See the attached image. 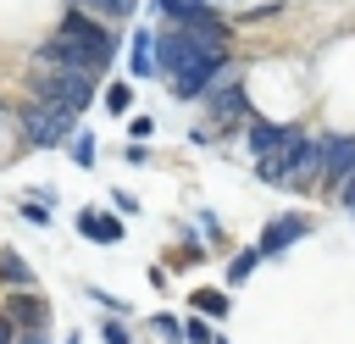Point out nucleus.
<instances>
[{"instance_id": "b1692460", "label": "nucleus", "mask_w": 355, "mask_h": 344, "mask_svg": "<svg viewBox=\"0 0 355 344\" xmlns=\"http://www.w3.org/2000/svg\"><path fill=\"white\" fill-rule=\"evenodd\" d=\"M0 344H17V322H11L6 311H0Z\"/></svg>"}, {"instance_id": "6e6552de", "label": "nucleus", "mask_w": 355, "mask_h": 344, "mask_svg": "<svg viewBox=\"0 0 355 344\" xmlns=\"http://www.w3.org/2000/svg\"><path fill=\"white\" fill-rule=\"evenodd\" d=\"M0 311H6L17 327H50V300H44L39 289H11Z\"/></svg>"}, {"instance_id": "f03ea898", "label": "nucleus", "mask_w": 355, "mask_h": 344, "mask_svg": "<svg viewBox=\"0 0 355 344\" xmlns=\"http://www.w3.org/2000/svg\"><path fill=\"white\" fill-rule=\"evenodd\" d=\"M55 33H67V39L83 50V61H89L100 78L111 72V61H116V50H122V33H116V22H105V17L83 11V6H67V11H61V22H55Z\"/></svg>"}, {"instance_id": "6ab92c4d", "label": "nucleus", "mask_w": 355, "mask_h": 344, "mask_svg": "<svg viewBox=\"0 0 355 344\" xmlns=\"http://www.w3.org/2000/svg\"><path fill=\"white\" fill-rule=\"evenodd\" d=\"M183 344H216V333H211V327L194 316V322H183Z\"/></svg>"}, {"instance_id": "4be33fe9", "label": "nucleus", "mask_w": 355, "mask_h": 344, "mask_svg": "<svg viewBox=\"0 0 355 344\" xmlns=\"http://www.w3.org/2000/svg\"><path fill=\"white\" fill-rule=\"evenodd\" d=\"M17 344H50V327H17Z\"/></svg>"}, {"instance_id": "2eb2a0df", "label": "nucleus", "mask_w": 355, "mask_h": 344, "mask_svg": "<svg viewBox=\"0 0 355 344\" xmlns=\"http://www.w3.org/2000/svg\"><path fill=\"white\" fill-rule=\"evenodd\" d=\"M227 305H233V300H227V289H194V311H205V316H216V322H222V316H227Z\"/></svg>"}, {"instance_id": "0eeeda50", "label": "nucleus", "mask_w": 355, "mask_h": 344, "mask_svg": "<svg viewBox=\"0 0 355 344\" xmlns=\"http://www.w3.org/2000/svg\"><path fill=\"white\" fill-rule=\"evenodd\" d=\"M322 155H327V178L322 194H333L349 172H355V133H322Z\"/></svg>"}, {"instance_id": "ddd939ff", "label": "nucleus", "mask_w": 355, "mask_h": 344, "mask_svg": "<svg viewBox=\"0 0 355 344\" xmlns=\"http://www.w3.org/2000/svg\"><path fill=\"white\" fill-rule=\"evenodd\" d=\"M100 105H105L111 117H128V105H133V83H128V78H111L105 94H100Z\"/></svg>"}, {"instance_id": "423d86ee", "label": "nucleus", "mask_w": 355, "mask_h": 344, "mask_svg": "<svg viewBox=\"0 0 355 344\" xmlns=\"http://www.w3.org/2000/svg\"><path fill=\"white\" fill-rule=\"evenodd\" d=\"M322 178H327V155H322V133H316V139L300 144V155H294V166H288V189L322 194Z\"/></svg>"}, {"instance_id": "393cba45", "label": "nucleus", "mask_w": 355, "mask_h": 344, "mask_svg": "<svg viewBox=\"0 0 355 344\" xmlns=\"http://www.w3.org/2000/svg\"><path fill=\"white\" fill-rule=\"evenodd\" d=\"M67 6H83V0H67Z\"/></svg>"}, {"instance_id": "c85d7f7f", "label": "nucleus", "mask_w": 355, "mask_h": 344, "mask_svg": "<svg viewBox=\"0 0 355 344\" xmlns=\"http://www.w3.org/2000/svg\"><path fill=\"white\" fill-rule=\"evenodd\" d=\"M349 216H355V211H349Z\"/></svg>"}, {"instance_id": "20e7f679", "label": "nucleus", "mask_w": 355, "mask_h": 344, "mask_svg": "<svg viewBox=\"0 0 355 344\" xmlns=\"http://www.w3.org/2000/svg\"><path fill=\"white\" fill-rule=\"evenodd\" d=\"M200 111H205V128L222 139V133H244L250 122H255V111H250V100H244V83L227 72L205 100H200Z\"/></svg>"}, {"instance_id": "aec40b11", "label": "nucleus", "mask_w": 355, "mask_h": 344, "mask_svg": "<svg viewBox=\"0 0 355 344\" xmlns=\"http://www.w3.org/2000/svg\"><path fill=\"white\" fill-rule=\"evenodd\" d=\"M333 200H338V205H344V211H355V172H349V178H344V183H338V189H333Z\"/></svg>"}, {"instance_id": "f257e3e1", "label": "nucleus", "mask_w": 355, "mask_h": 344, "mask_svg": "<svg viewBox=\"0 0 355 344\" xmlns=\"http://www.w3.org/2000/svg\"><path fill=\"white\" fill-rule=\"evenodd\" d=\"M22 89H28V100H39V105H72V111H89L100 78L83 72V67H39V61H28Z\"/></svg>"}, {"instance_id": "7ed1b4c3", "label": "nucleus", "mask_w": 355, "mask_h": 344, "mask_svg": "<svg viewBox=\"0 0 355 344\" xmlns=\"http://www.w3.org/2000/svg\"><path fill=\"white\" fill-rule=\"evenodd\" d=\"M78 117L72 105H39V100H22L17 105V128H22V144L28 150H55L78 133Z\"/></svg>"}, {"instance_id": "f8f14e48", "label": "nucleus", "mask_w": 355, "mask_h": 344, "mask_svg": "<svg viewBox=\"0 0 355 344\" xmlns=\"http://www.w3.org/2000/svg\"><path fill=\"white\" fill-rule=\"evenodd\" d=\"M0 283L6 289H39V277H33V266L11 250V244H0Z\"/></svg>"}, {"instance_id": "5701e85b", "label": "nucleus", "mask_w": 355, "mask_h": 344, "mask_svg": "<svg viewBox=\"0 0 355 344\" xmlns=\"http://www.w3.org/2000/svg\"><path fill=\"white\" fill-rule=\"evenodd\" d=\"M128 128H133V139H150V133H155V122H150V117H133Z\"/></svg>"}, {"instance_id": "a211bd4d", "label": "nucleus", "mask_w": 355, "mask_h": 344, "mask_svg": "<svg viewBox=\"0 0 355 344\" xmlns=\"http://www.w3.org/2000/svg\"><path fill=\"white\" fill-rule=\"evenodd\" d=\"M150 327H155V333H161L166 344H183V322H178V316H155Z\"/></svg>"}, {"instance_id": "4468645a", "label": "nucleus", "mask_w": 355, "mask_h": 344, "mask_svg": "<svg viewBox=\"0 0 355 344\" xmlns=\"http://www.w3.org/2000/svg\"><path fill=\"white\" fill-rule=\"evenodd\" d=\"M11 122H17V105H6V100H0V128H11ZM17 150H28V144H22V133H0V166H6Z\"/></svg>"}, {"instance_id": "bb28decb", "label": "nucleus", "mask_w": 355, "mask_h": 344, "mask_svg": "<svg viewBox=\"0 0 355 344\" xmlns=\"http://www.w3.org/2000/svg\"><path fill=\"white\" fill-rule=\"evenodd\" d=\"M216 344H227V338H216Z\"/></svg>"}, {"instance_id": "412c9836", "label": "nucleus", "mask_w": 355, "mask_h": 344, "mask_svg": "<svg viewBox=\"0 0 355 344\" xmlns=\"http://www.w3.org/2000/svg\"><path fill=\"white\" fill-rule=\"evenodd\" d=\"M100 338H105V344H133V338H128V327H122V322H105V327H100Z\"/></svg>"}, {"instance_id": "cd10ccee", "label": "nucleus", "mask_w": 355, "mask_h": 344, "mask_svg": "<svg viewBox=\"0 0 355 344\" xmlns=\"http://www.w3.org/2000/svg\"><path fill=\"white\" fill-rule=\"evenodd\" d=\"M67 344H78V338H67Z\"/></svg>"}, {"instance_id": "9b49d317", "label": "nucleus", "mask_w": 355, "mask_h": 344, "mask_svg": "<svg viewBox=\"0 0 355 344\" xmlns=\"http://www.w3.org/2000/svg\"><path fill=\"white\" fill-rule=\"evenodd\" d=\"M161 67H155V33L150 28H133V39H128V78H155Z\"/></svg>"}, {"instance_id": "f3484780", "label": "nucleus", "mask_w": 355, "mask_h": 344, "mask_svg": "<svg viewBox=\"0 0 355 344\" xmlns=\"http://www.w3.org/2000/svg\"><path fill=\"white\" fill-rule=\"evenodd\" d=\"M255 261H261V250H244V255H233V261H227V283H244V277L255 272Z\"/></svg>"}, {"instance_id": "9d476101", "label": "nucleus", "mask_w": 355, "mask_h": 344, "mask_svg": "<svg viewBox=\"0 0 355 344\" xmlns=\"http://www.w3.org/2000/svg\"><path fill=\"white\" fill-rule=\"evenodd\" d=\"M78 233H83L89 244H116V239H122V216H111V211H100V205H83V211H78Z\"/></svg>"}, {"instance_id": "1a4fd4ad", "label": "nucleus", "mask_w": 355, "mask_h": 344, "mask_svg": "<svg viewBox=\"0 0 355 344\" xmlns=\"http://www.w3.org/2000/svg\"><path fill=\"white\" fill-rule=\"evenodd\" d=\"M305 227H311L305 216H277V222H266V233H261V244H255V250H261V261L283 255L294 239H305Z\"/></svg>"}, {"instance_id": "a878e982", "label": "nucleus", "mask_w": 355, "mask_h": 344, "mask_svg": "<svg viewBox=\"0 0 355 344\" xmlns=\"http://www.w3.org/2000/svg\"><path fill=\"white\" fill-rule=\"evenodd\" d=\"M189 6H205V0H189Z\"/></svg>"}, {"instance_id": "39448f33", "label": "nucleus", "mask_w": 355, "mask_h": 344, "mask_svg": "<svg viewBox=\"0 0 355 344\" xmlns=\"http://www.w3.org/2000/svg\"><path fill=\"white\" fill-rule=\"evenodd\" d=\"M294 144H305V133L288 128V122H266V117H255V122L244 128V150H250L255 161L272 155V150H294Z\"/></svg>"}, {"instance_id": "dca6fc26", "label": "nucleus", "mask_w": 355, "mask_h": 344, "mask_svg": "<svg viewBox=\"0 0 355 344\" xmlns=\"http://www.w3.org/2000/svg\"><path fill=\"white\" fill-rule=\"evenodd\" d=\"M67 155H72L78 166H94V161H100V150H94V133H83V128H78V133L67 139Z\"/></svg>"}]
</instances>
